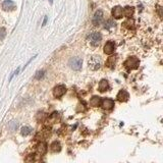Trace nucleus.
I'll list each match as a JSON object with an SVG mask.
<instances>
[{
	"instance_id": "obj_25",
	"label": "nucleus",
	"mask_w": 163,
	"mask_h": 163,
	"mask_svg": "<svg viewBox=\"0 0 163 163\" xmlns=\"http://www.w3.org/2000/svg\"><path fill=\"white\" fill-rule=\"evenodd\" d=\"M49 1H50V3H51V4L53 3V0H49Z\"/></svg>"
},
{
	"instance_id": "obj_14",
	"label": "nucleus",
	"mask_w": 163,
	"mask_h": 163,
	"mask_svg": "<svg viewBox=\"0 0 163 163\" xmlns=\"http://www.w3.org/2000/svg\"><path fill=\"white\" fill-rule=\"evenodd\" d=\"M90 104H91V106H93V107H98L100 104H101V98L98 97V96H93L92 99L90 100Z\"/></svg>"
},
{
	"instance_id": "obj_22",
	"label": "nucleus",
	"mask_w": 163,
	"mask_h": 163,
	"mask_svg": "<svg viewBox=\"0 0 163 163\" xmlns=\"http://www.w3.org/2000/svg\"><path fill=\"white\" fill-rule=\"evenodd\" d=\"M44 74H45L44 70H38V72H36V74H35V79L40 80V79H42L43 77H44Z\"/></svg>"
},
{
	"instance_id": "obj_20",
	"label": "nucleus",
	"mask_w": 163,
	"mask_h": 163,
	"mask_svg": "<svg viewBox=\"0 0 163 163\" xmlns=\"http://www.w3.org/2000/svg\"><path fill=\"white\" fill-rule=\"evenodd\" d=\"M9 130H12V132H14V130H16V128H18V122L16 121H11L9 122Z\"/></svg>"
},
{
	"instance_id": "obj_19",
	"label": "nucleus",
	"mask_w": 163,
	"mask_h": 163,
	"mask_svg": "<svg viewBox=\"0 0 163 163\" xmlns=\"http://www.w3.org/2000/svg\"><path fill=\"white\" fill-rule=\"evenodd\" d=\"M113 27H115V23L113 21L109 20V21H107L106 23H105V29L109 30V29H111V28H113Z\"/></svg>"
},
{
	"instance_id": "obj_10",
	"label": "nucleus",
	"mask_w": 163,
	"mask_h": 163,
	"mask_svg": "<svg viewBox=\"0 0 163 163\" xmlns=\"http://www.w3.org/2000/svg\"><path fill=\"white\" fill-rule=\"evenodd\" d=\"M116 98H117V100L120 102H126L128 100V98H130V94H128L125 90H120V91L118 92V94H117Z\"/></svg>"
},
{
	"instance_id": "obj_6",
	"label": "nucleus",
	"mask_w": 163,
	"mask_h": 163,
	"mask_svg": "<svg viewBox=\"0 0 163 163\" xmlns=\"http://www.w3.org/2000/svg\"><path fill=\"white\" fill-rule=\"evenodd\" d=\"M102 20H103V11L102 10H97L93 16V21H93V25L95 27H98V26L101 25Z\"/></svg>"
},
{
	"instance_id": "obj_18",
	"label": "nucleus",
	"mask_w": 163,
	"mask_h": 163,
	"mask_svg": "<svg viewBox=\"0 0 163 163\" xmlns=\"http://www.w3.org/2000/svg\"><path fill=\"white\" fill-rule=\"evenodd\" d=\"M21 135L23 136H29L30 134L32 133V128H30V126H23V128H21Z\"/></svg>"
},
{
	"instance_id": "obj_1",
	"label": "nucleus",
	"mask_w": 163,
	"mask_h": 163,
	"mask_svg": "<svg viewBox=\"0 0 163 163\" xmlns=\"http://www.w3.org/2000/svg\"><path fill=\"white\" fill-rule=\"evenodd\" d=\"M139 63H140L139 59L135 56H132V57H128L124 61V66L126 68H130V69H136V68L139 67Z\"/></svg>"
},
{
	"instance_id": "obj_13",
	"label": "nucleus",
	"mask_w": 163,
	"mask_h": 163,
	"mask_svg": "<svg viewBox=\"0 0 163 163\" xmlns=\"http://www.w3.org/2000/svg\"><path fill=\"white\" fill-rule=\"evenodd\" d=\"M46 151H47V145H46V143L41 142V143L38 144V146H37V152L40 154V155H44V154L46 153Z\"/></svg>"
},
{
	"instance_id": "obj_5",
	"label": "nucleus",
	"mask_w": 163,
	"mask_h": 163,
	"mask_svg": "<svg viewBox=\"0 0 163 163\" xmlns=\"http://www.w3.org/2000/svg\"><path fill=\"white\" fill-rule=\"evenodd\" d=\"M65 92H66L65 86L59 85V86H56V87L54 88V90H53V95H54L55 98H60L65 94Z\"/></svg>"
},
{
	"instance_id": "obj_12",
	"label": "nucleus",
	"mask_w": 163,
	"mask_h": 163,
	"mask_svg": "<svg viewBox=\"0 0 163 163\" xmlns=\"http://www.w3.org/2000/svg\"><path fill=\"white\" fill-rule=\"evenodd\" d=\"M108 89H109L108 82H107L106 80H101V81H100L99 86H98V90H99L100 92H102V93H104V92H106Z\"/></svg>"
},
{
	"instance_id": "obj_11",
	"label": "nucleus",
	"mask_w": 163,
	"mask_h": 163,
	"mask_svg": "<svg viewBox=\"0 0 163 163\" xmlns=\"http://www.w3.org/2000/svg\"><path fill=\"white\" fill-rule=\"evenodd\" d=\"M114 49H115V45L113 42H111V41H109V42H107L106 44H105L104 46V53L105 54H112L113 52H114Z\"/></svg>"
},
{
	"instance_id": "obj_2",
	"label": "nucleus",
	"mask_w": 163,
	"mask_h": 163,
	"mask_svg": "<svg viewBox=\"0 0 163 163\" xmlns=\"http://www.w3.org/2000/svg\"><path fill=\"white\" fill-rule=\"evenodd\" d=\"M89 66L92 70H97L101 66V58L99 56H92L89 60Z\"/></svg>"
},
{
	"instance_id": "obj_9",
	"label": "nucleus",
	"mask_w": 163,
	"mask_h": 163,
	"mask_svg": "<svg viewBox=\"0 0 163 163\" xmlns=\"http://www.w3.org/2000/svg\"><path fill=\"white\" fill-rule=\"evenodd\" d=\"M112 16H113V18H116V20L121 18L122 16H123V8H122L121 6H119V5L113 7L112 8Z\"/></svg>"
},
{
	"instance_id": "obj_4",
	"label": "nucleus",
	"mask_w": 163,
	"mask_h": 163,
	"mask_svg": "<svg viewBox=\"0 0 163 163\" xmlns=\"http://www.w3.org/2000/svg\"><path fill=\"white\" fill-rule=\"evenodd\" d=\"M83 64V59L79 58V57H74L69 60V66L74 70H80Z\"/></svg>"
},
{
	"instance_id": "obj_17",
	"label": "nucleus",
	"mask_w": 163,
	"mask_h": 163,
	"mask_svg": "<svg viewBox=\"0 0 163 163\" xmlns=\"http://www.w3.org/2000/svg\"><path fill=\"white\" fill-rule=\"evenodd\" d=\"M115 62H116V57L115 56L109 57L106 61V66L107 67H109V68H113L114 67V65H115Z\"/></svg>"
},
{
	"instance_id": "obj_7",
	"label": "nucleus",
	"mask_w": 163,
	"mask_h": 163,
	"mask_svg": "<svg viewBox=\"0 0 163 163\" xmlns=\"http://www.w3.org/2000/svg\"><path fill=\"white\" fill-rule=\"evenodd\" d=\"M16 7V3H14L12 0H5V1H3V3H2V8H3V10H5V11H12V10H14Z\"/></svg>"
},
{
	"instance_id": "obj_15",
	"label": "nucleus",
	"mask_w": 163,
	"mask_h": 163,
	"mask_svg": "<svg viewBox=\"0 0 163 163\" xmlns=\"http://www.w3.org/2000/svg\"><path fill=\"white\" fill-rule=\"evenodd\" d=\"M50 149L52 152H54V153H57V152H60L61 150V145L59 142H57V141H55V142H53L51 144L50 146Z\"/></svg>"
},
{
	"instance_id": "obj_21",
	"label": "nucleus",
	"mask_w": 163,
	"mask_h": 163,
	"mask_svg": "<svg viewBox=\"0 0 163 163\" xmlns=\"http://www.w3.org/2000/svg\"><path fill=\"white\" fill-rule=\"evenodd\" d=\"M123 27H126V28H128V29L133 28V27H134V21L128 20L126 21H124V23H123Z\"/></svg>"
},
{
	"instance_id": "obj_8",
	"label": "nucleus",
	"mask_w": 163,
	"mask_h": 163,
	"mask_svg": "<svg viewBox=\"0 0 163 163\" xmlns=\"http://www.w3.org/2000/svg\"><path fill=\"white\" fill-rule=\"evenodd\" d=\"M101 106L105 110H111L114 107V101L112 99H109V98H105L101 101Z\"/></svg>"
},
{
	"instance_id": "obj_23",
	"label": "nucleus",
	"mask_w": 163,
	"mask_h": 163,
	"mask_svg": "<svg viewBox=\"0 0 163 163\" xmlns=\"http://www.w3.org/2000/svg\"><path fill=\"white\" fill-rule=\"evenodd\" d=\"M5 36H6L5 29H4V28H2V27H0V41L3 40L4 38H5Z\"/></svg>"
},
{
	"instance_id": "obj_3",
	"label": "nucleus",
	"mask_w": 163,
	"mask_h": 163,
	"mask_svg": "<svg viewBox=\"0 0 163 163\" xmlns=\"http://www.w3.org/2000/svg\"><path fill=\"white\" fill-rule=\"evenodd\" d=\"M88 40L90 41V44L93 45V46H96V45H98L101 42L102 35L100 33H98V32H95V33L90 34L89 37H88Z\"/></svg>"
},
{
	"instance_id": "obj_16",
	"label": "nucleus",
	"mask_w": 163,
	"mask_h": 163,
	"mask_svg": "<svg viewBox=\"0 0 163 163\" xmlns=\"http://www.w3.org/2000/svg\"><path fill=\"white\" fill-rule=\"evenodd\" d=\"M134 12H135V8L133 7V6H126V7L123 9V13L125 14L128 18H130V16H133Z\"/></svg>"
},
{
	"instance_id": "obj_24",
	"label": "nucleus",
	"mask_w": 163,
	"mask_h": 163,
	"mask_svg": "<svg viewBox=\"0 0 163 163\" xmlns=\"http://www.w3.org/2000/svg\"><path fill=\"white\" fill-rule=\"evenodd\" d=\"M47 18H47V16H45V18H44V21H43L42 26H45V25H46V23H47Z\"/></svg>"
}]
</instances>
